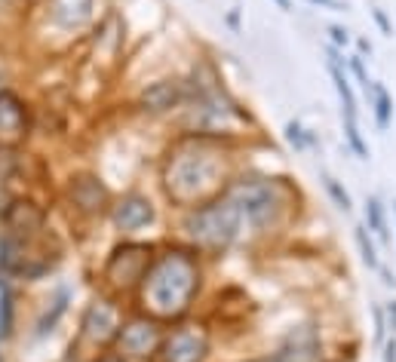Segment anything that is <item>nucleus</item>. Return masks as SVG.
Segmentation results:
<instances>
[{
	"label": "nucleus",
	"mask_w": 396,
	"mask_h": 362,
	"mask_svg": "<svg viewBox=\"0 0 396 362\" xmlns=\"http://www.w3.org/2000/svg\"><path fill=\"white\" fill-rule=\"evenodd\" d=\"M356 46H359V52H363V55H372V43H368L366 37H359V40H356Z\"/></svg>",
	"instance_id": "obj_25"
},
{
	"label": "nucleus",
	"mask_w": 396,
	"mask_h": 362,
	"mask_svg": "<svg viewBox=\"0 0 396 362\" xmlns=\"http://www.w3.org/2000/svg\"><path fill=\"white\" fill-rule=\"evenodd\" d=\"M239 221H243V215L237 212V206L221 197L193 209L188 221H184V227H188V234L197 246L209 249V252H221L237 239Z\"/></svg>",
	"instance_id": "obj_3"
},
{
	"label": "nucleus",
	"mask_w": 396,
	"mask_h": 362,
	"mask_svg": "<svg viewBox=\"0 0 396 362\" xmlns=\"http://www.w3.org/2000/svg\"><path fill=\"white\" fill-rule=\"evenodd\" d=\"M347 64H350V71H353L356 83L368 92V86H372V80H368V71H366V64H363V55H350V62H347Z\"/></svg>",
	"instance_id": "obj_18"
},
{
	"label": "nucleus",
	"mask_w": 396,
	"mask_h": 362,
	"mask_svg": "<svg viewBox=\"0 0 396 362\" xmlns=\"http://www.w3.org/2000/svg\"><path fill=\"white\" fill-rule=\"evenodd\" d=\"M105 362H117V359H105Z\"/></svg>",
	"instance_id": "obj_28"
},
{
	"label": "nucleus",
	"mask_w": 396,
	"mask_h": 362,
	"mask_svg": "<svg viewBox=\"0 0 396 362\" xmlns=\"http://www.w3.org/2000/svg\"><path fill=\"white\" fill-rule=\"evenodd\" d=\"M329 74L335 80V89H338V98H341V123H359V111H356V96H353V86H350L347 74H344V59H338V50L329 46Z\"/></svg>",
	"instance_id": "obj_8"
},
{
	"label": "nucleus",
	"mask_w": 396,
	"mask_h": 362,
	"mask_svg": "<svg viewBox=\"0 0 396 362\" xmlns=\"http://www.w3.org/2000/svg\"><path fill=\"white\" fill-rule=\"evenodd\" d=\"M120 344L132 356H151L160 347V332H157L154 322H129L120 332Z\"/></svg>",
	"instance_id": "obj_9"
},
{
	"label": "nucleus",
	"mask_w": 396,
	"mask_h": 362,
	"mask_svg": "<svg viewBox=\"0 0 396 362\" xmlns=\"http://www.w3.org/2000/svg\"><path fill=\"white\" fill-rule=\"evenodd\" d=\"M221 163L206 151H181L169 160L166 169V191L175 203L193 206L218 184Z\"/></svg>",
	"instance_id": "obj_2"
},
{
	"label": "nucleus",
	"mask_w": 396,
	"mask_h": 362,
	"mask_svg": "<svg viewBox=\"0 0 396 362\" xmlns=\"http://www.w3.org/2000/svg\"><path fill=\"white\" fill-rule=\"evenodd\" d=\"M209 353V338L197 329H179L163 347L166 362H203Z\"/></svg>",
	"instance_id": "obj_7"
},
{
	"label": "nucleus",
	"mask_w": 396,
	"mask_h": 362,
	"mask_svg": "<svg viewBox=\"0 0 396 362\" xmlns=\"http://www.w3.org/2000/svg\"><path fill=\"white\" fill-rule=\"evenodd\" d=\"M353 239H356V246H359V255H363V264L368 267V271H378V267H381V258H378V249H375L372 237H368V230L363 225L353 230Z\"/></svg>",
	"instance_id": "obj_15"
},
{
	"label": "nucleus",
	"mask_w": 396,
	"mask_h": 362,
	"mask_svg": "<svg viewBox=\"0 0 396 362\" xmlns=\"http://www.w3.org/2000/svg\"><path fill=\"white\" fill-rule=\"evenodd\" d=\"M372 18L378 22V28H381V34L387 37H393V25H390V18L384 16V9H372Z\"/></svg>",
	"instance_id": "obj_20"
},
{
	"label": "nucleus",
	"mask_w": 396,
	"mask_h": 362,
	"mask_svg": "<svg viewBox=\"0 0 396 362\" xmlns=\"http://www.w3.org/2000/svg\"><path fill=\"white\" fill-rule=\"evenodd\" d=\"M307 4H313V6H326V9H332V13H341V9H347L344 0H307Z\"/></svg>",
	"instance_id": "obj_21"
},
{
	"label": "nucleus",
	"mask_w": 396,
	"mask_h": 362,
	"mask_svg": "<svg viewBox=\"0 0 396 362\" xmlns=\"http://www.w3.org/2000/svg\"><path fill=\"white\" fill-rule=\"evenodd\" d=\"M252 362H326V356H322V344H319L317 332L313 329H295L273 356L252 359Z\"/></svg>",
	"instance_id": "obj_5"
},
{
	"label": "nucleus",
	"mask_w": 396,
	"mask_h": 362,
	"mask_svg": "<svg viewBox=\"0 0 396 362\" xmlns=\"http://www.w3.org/2000/svg\"><path fill=\"white\" fill-rule=\"evenodd\" d=\"M28 135V111L13 92H0V145L16 147Z\"/></svg>",
	"instance_id": "obj_6"
},
{
	"label": "nucleus",
	"mask_w": 396,
	"mask_h": 362,
	"mask_svg": "<svg viewBox=\"0 0 396 362\" xmlns=\"http://www.w3.org/2000/svg\"><path fill=\"white\" fill-rule=\"evenodd\" d=\"M326 31H329V37H332V43H335V46H341V50H344V46L350 43V34H347L341 25H329Z\"/></svg>",
	"instance_id": "obj_19"
},
{
	"label": "nucleus",
	"mask_w": 396,
	"mask_h": 362,
	"mask_svg": "<svg viewBox=\"0 0 396 362\" xmlns=\"http://www.w3.org/2000/svg\"><path fill=\"white\" fill-rule=\"evenodd\" d=\"M368 96H372V114H375V123L378 129H384L390 126V120H393V98H390V92H387L381 83H372L368 86Z\"/></svg>",
	"instance_id": "obj_13"
},
{
	"label": "nucleus",
	"mask_w": 396,
	"mask_h": 362,
	"mask_svg": "<svg viewBox=\"0 0 396 362\" xmlns=\"http://www.w3.org/2000/svg\"><path fill=\"white\" fill-rule=\"evenodd\" d=\"M200 292V267L188 252H166L145 273V298L160 317H179Z\"/></svg>",
	"instance_id": "obj_1"
},
{
	"label": "nucleus",
	"mask_w": 396,
	"mask_h": 362,
	"mask_svg": "<svg viewBox=\"0 0 396 362\" xmlns=\"http://www.w3.org/2000/svg\"><path fill=\"white\" fill-rule=\"evenodd\" d=\"M384 362H396V338H390V341H384Z\"/></svg>",
	"instance_id": "obj_23"
},
{
	"label": "nucleus",
	"mask_w": 396,
	"mask_h": 362,
	"mask_svg": "<svg viewBox=\"0 0 396 362\" xmlns=\"http://www.w3.org/2000/svg\"><path fill=\"white\" fill-rule=\"evenodd\" d=\"M285 142H289L295 151H307V147L317 145V135L307 132L298 120H289V123H285Z\"/></svg>",
	"instance_id": "obj_16"
},
{
	"label": "nucleus",
	"mask_w": 396,
	"mask_h": 362,
	"mask_svg": "<svg viewBox=\"0 0 396 362\" xmlns=\"http://www.w3.org/2000/svg\"><path fill=\"white\" fill-rule=\"evenodd\" d=\"M237 206L252 227H271L283 212V193L273 184V179H239L221 193Z\"/></svg>",
	"instance_id": "obj_4"
},
{
	"label": "nucleus",
	"mask_w": 396,
	"mask_h": 362,
	"mask_svg": "<svg viewBox=\"0 0 396 362\" xmlns=\"http://www.w3.org/2000/svg\"><path fill=\"white\" fill-rule=\"evenodd\" d=\"M366 230H372V234L381 239V243H390V234H387V215H384V206L378 197H368L366 200Z\"/></svg>",
	"instance_id": "obj_14"
},
{
	"label": "nucleus",
	"mask_w": 396,
	"mask_h": 362,
	"mask_svg": "<svg viewBox=\"0 0 396 362\" xmlns=\"http://www.w3.org/2000/svg\"><path fill=\"white\" fill-rule=\"evenodd\" d=\"M50 16L59 28H77L92 16V0H52Z\"/></svg>",
	"instance_id": "obj_11"
},
{
	"label": "nucleus",
	"mask_w": 396,
	"mask_h": 362,
	"mask_svg": "<svg viewBox=\"0 0 396 362\" xmlns=\"http://www.w3.org/2000/svg\"><path fill=\"white\" fill-rule=\"evenodd\" d=\"M322 188H326V193L332 197V203H335L341 212H350V209H353V200H350V193L344 191V184H341L338 179H332V175H322Z\"/></svg>",
	"instance_id": "obj_17"
},
{
	"label": "nucleus",
	"mask_w": 396,
	"mask_h": 362,
	"mask_svg": "<svg viewBox=\"0 0 396 362\" xmlns=\"http://www.w3.org/2000/svg\"><path fill=\"white\" fill-rule=\"evenodd\" d=\"M393 212H396V209H393Z\"/></svg>",
	"instance_id": "obj_29"
},
{
	"label": "nucleus",
	"mask_w": 396,
	"mask_h": 362,
	"mask_svg": "<svg viewBox=\"0 0 396 362\" xmlns=\"http://www.w3.org/2000/svg\"><path fill=\"white\" fill-rule=\"evenodd\" d=\"M154 221V206L145 197H126L117 206V225L120 230H138Z\"/></svg>",
	"instance_id": "obj_10"
},
{
	"label": "nucleus",
	"mask_w": 396,
	"mask_h": 362,
	"mask_svg": "<svg viewBox=\"0 0 396 362\" xmlns=\"http://www.w3.org/2000/svg\"><path fill=\"white\" fill-rule=\"evenodd\" d=\"M273 4L280 6V9H285V13H289V9H292V0H273Z\"/></svg>",
	"instance_id": "obj_27"
},
{
	"label": "nucleus",
	"mask_w": 396,
	"mask_h": 362,
	"mask_svg": "<svg viewBox=\"0 0 396 362\" xmlns=\"http://www.w3.org/2000/svg\"><path fill=\"white\" fill-rule=\"evenodd\" d=\"M181 101V86L179 83H157L145 92V105L151 111H169L172 105Z\"/></svg>",
	"instance_id": "obj_12"
},
{
	"label": "nucleus",
	"mask_w": 396,
	"mask_h": 362,
	"mask_svg": "<svg viewBox=\"0 0 396 362\" xmlns=\"http://www.w3.org/2000/svg\"><path fill=\"white\" fill-rule=\"evenodd\" d=\"M227 25L234 28V31H239V28H243V25H239V13H237V9H234V13H227Z\"/></svg>",
	"instance_id": "obj_24"
},
{
	"label": "nucleus",
	"mask_w": 396,
	"mask_h": 362,
	"mask_svg": "<svg viewBox=\"0 0 396 362\" xmlns=\"http://www.w3.org/2000/svg\"><path fill=\"white\" fill-rule=\"evenodd\" d=\"M375 326H378L375 329V341H378V344H384V329L387 326H384V313L381 310H375Z\"/></svg>",
	"instance_id": "obj_22"
},
{
	"label": "nucleus",
	"mask_w": 396,
	"mask_h": 362,
	"mask_svg": "<svg viewBox=\"0 0 396 362\" xmlns=\"http://www.w3.org/2000/svg\"><path fill=\"white\" fill-rule=\"evenodd\" d=\"M387 319H390V329L396 332V301H390V307H387Z\"/></svg>",
	"instance_id": "obj_26"
}]
</instances>
